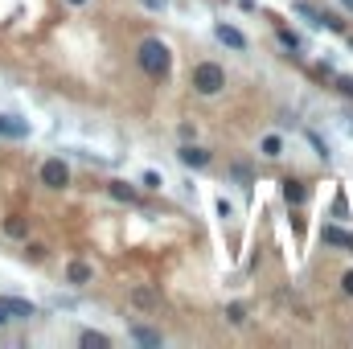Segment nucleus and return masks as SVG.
Instances as JSON below:
<instances>
[{
  "mask_svg": "<svg viewBox=\"0 0 353 349\" xmlns=\"http://www.w3.org/2000/svg\"><path fill=\"white\" fill-rule=\"evenodd\" d=\"M140 70L144 74H152V78H165L169 74V66H173V53H169V45L165 41H156V37H148V41H140Z\"/></svg>",
  "mask_w": 353,
  "mask_h": 349,
  "instance_id": "f257e3e1",
  "label": "nucleus"
},
{
  "mask_svg": "<svg viewBox=\"0 0 353 349\" xmlns=\"http://www.w3.org/2000/svg\"><path fill=\"white\" fill-rule=\"evenodd\" d=\"M226 86V70L218 62H197L193 66V91L197 95H218Z\"/></svg>",
  "mask_w": 353,
  "mask_h": 349,
  "instance_id": "f03ea898",
  "label": "nucleus"
},
{
  "mask_svg": "<svg viewBox=\"0 0 353 349\" xmlns=\"http://www.w3.org/2000/svg\"><path fill=\"white\" fill-rule=\"evenodd\" d=\"M292 8H296L300 16H308V25H317V29H333V33L341 29V21H337L333 12H325V8H317V4H308V0H296Z\"/></svg>",
  "mask_w": 353,
  "mask_h": 349,
  "instance_id": "7ed1b4c3",
  "label": "nucleus"
},
{
  "mask_svg": "<svg viewBox=\"0 0 353 349\" xmlns=\"http://www.w3.org/2000/svg\"><path fill=\"white\" fill-rule=\"evenodd\" d=\"M41 185H49V189H66V185H70V169H66V160H45V165H41Z\"/></svg>",
  "mask_w": 353,
  "mask_h": 349,
  "instance_id": "20e7f679",
  "label": "nucleus"
},
{
  "mask_svg": "<svg viewBox=\"0 0 353 349\" xmlns=\"http://www.w3.org/2000/svg\"><path fill=\"white\" fill-rule=\"evenodd\" d=\"M177 160H181L185 169H206V165H210V152H206V148H193V144H181V148H177Z\"/></svg>",
  "mask_w": 353,
  "mask_h": 349,
  "instance_id": "39448f33",
  "label": "nucleus"
},
{
  "mask_svg": "<svg viewBox=\"0 0 353 349\" xmlns=\"http://www.w3.org/2000/svg\"><path fill=\"white\" fill-rule=\"evenodd\" d=\"M321 239H325L329 247H341V251H353V234H350V230H341V226H325V230H321Z\"/></svg>",
  "mask_w": 353,
  "mask_h": 349,
  "instance_id": "423d86ee",
  "label": "nucleus"
},
{
  "mask_svg": "<svg viewBox=\"0 0 353 349\" xmlns=\"http://www.w3.org/2000/svg\"><path fill=\"white\" fill-rule=\"evenodd\" d=\"M214 37H218L222 45H230V49H247V37H243L234 25H218V29H214Z\"/></svg>",
  "mask_w": 353,
  "mask_h": 349,
  "instance_id": "0eeeda50",
  "label": "nucleus"
},
{
  "mask_svg": "<svg viewBox=\"0 0 353 349\" xmlns=\"http://www.w3.org/2000/svg\"><path fill=\"white\" fill-rule=\"evenodd\" d=\"M0 309H4L8 317H37V309H33L29 300H21V296H4V300H0Z\"/></svg>",
  "mask_w": 353,
  "mask_h": 349,
  "instance_id": "6e6552de",
  "label": "nucleus"
},
{
  "mask_svg": "<svg viewBox=\"0 0 353 349\" xmlns=\"http://www.w3.org/2000/svg\"><path fill=\"white\" fill-rule=\"evenodd\" d=\"M304 197H308V189H304V181H284V202L288 206H304Z\"/></svg>",
  "mask_w": 353,
  "mask_h": 349,
  "instance_id": "1a4fd4ad",
  "label": "nucleus"
},
{
  "mask_svg": "<svg viewBox=\"0 0 353 349\" xmlns=\"http://www.w3.org/2000/svg\"><path fill=\"white\" fill-rule=\"evenodd\" d=\"M107 189H111V197H119V202H140V193H136L127 181H111Z\"/></svg>",
  "mask_w": 353,
  "mask_h": 349,
  "instance_id": "9d476101",
  "label": "nucleus"
},
{
  "mask_svg": "<svg viewBox=\"0 0 353 349\" xmlns=\"http://www.w3.org/2000/svg\"><path fill=\"white\" fill-rule=\"evenodd\" d=\"M66 276H70V284H86V280H90V267H86V263H70Z\"/></svg>",
  "mask_w": 353,
  "mask_h": 349,
  "instance_id": "9b49d317",
  "label": "nucleus"
},
{
  "mask_svg": "<svg viewBox=\"0 0 353 349\" xmlns=\"http://www.w3.org/2000/svg\"><path fill=\"white\" fill-rule=\"evenodd\" d=\"M132 337H136L140 346H160V333H152V329H144V325H136V329H132Z\"/></svg>",
  "mask_w": 353,
  "mask_h": 349,
  "instance_id": "f8f14e48",
  "label": "nucleus"
},
{
  "mask_svg": "<svg viewBox=\"0 0 353 349\" xmlns=\"http://www.w3.org/2000/svg\"><path fill=\"white\" fill-rule=\"evenodd\" d=\"M0 132H4V136H25L29 128H25V123H16V119H8V115H0Z\"/></svg>",
  "mask_w": 353,
  "mask_h": 349,
  "instance_id": "ddd939ff",
  "label": "nucleus"
},
{
  "mask_svg": "<svg viewBox=\"0 0 353 349\" xmlns=\"http://www.w3.org/2000/svg\"><path fill=\"white\" fill-rule=\"evenodd\" d=\"M280 152H284V140H280V136H267V140H263V156H271V160H276Z\"/></svg>",
  "mask_w": 353,
  "mask_h": 349,
  "instance_id": "4468645a",
  "label": "nucleus"
},
{
  "mask_svg": "<svg viewBox=\"0 0 353 349\" xmlns=\"http://www.w3.org/2000/svg\"><path fill=\"white\" fill-rule=\"evenodd\" d=\"M82 346L86 349H107V337H103V333H82Z\"/></svg>",
  "mask_w": 353,
  "mask_h": 349,
  "instance_id": "2eb2a0df",
  "label": "nucleus"
},
{
  "mask_svg": "<svg viewBox=\"0 0 353 349\" xmlns=\"http://www.w3.org/2000/svg\"><path fill=\"white\" fill-rule=\"evenodd\" d=\"M308 140H313V148H317V152H321V156H325V160H329V156H333V152H329V144H325V140H321V136H317V132H308Z\"/></svg>",
  "mask_w": 353,
  "mask_h": 349,
  "instance_id": "dca6fc26",
  "label": "nucleus"
},
{
  "mask_svg": "<svg viewBox=\"0 0 353 349\" xmlns=\"http://www.w3.org/2000/svg\"><path fill=\"white\" fill-rule=\"evenodd\" d=\"M4 234H12V239H21V234H25V222H16V218H8V222H4Z\"/></svg>",
  "mask_w": 353,
  "mask_h": 349,
  "instance_id": "f3484780",
  "label": "nucleus"
},
{
  "mask_svg": "<svg viewBox=\"0 0 353 349\" xmlns=\"http://www.w3.org/2000/svg\"><path fill=\"white\" fill-rule=\"evenodd\" d=\"M136 304H156V292H148V288H136V296H132Z\"/></svg>",
  "mask_w": 353,
  "mask_h": 349,
  "instance_id": "a211bd4d",
  "label": "nucleus"
},
{
  "mask_svg": "<svg viewBox=\"0 0 353 349\" xmlns=\"http://www.w3.org/2000/svg\"><path fill=\"white\" fill-rule=\"evenodd\" d=\"M280 41H284V45H292V49H300V37H296V33H288V29L280 33Z\"/></svg>",
  "mask_w": 353,
  "mask_h": 349,
  "instance_id": "6ab92c4d",
  "label": "nucleus"
},
{
  "mask_svg": "<svg viewBox=\"0 0 353 349\" xmlns=\"http://www.w3.org/2000/svg\"><path fill=\"white\" fill-rule=\"evenodd\" d=\"M230 321H234V325H243V321H247V317H243V304H230Z\"/></svg>",
  "mask_w": 353,
  "mask_h": 349,
  "instance_id": "aec40b11",
  "label": "nucleus"
},
{
  "mask_svg": "<svg viewBox=\"0 0 353 349\" xmlns=\"http://www.w3.org/2000/svg\"><path fill=\"white\" fill-rule=\"evenodd\" d=\"M341 292H345V296H353V272H345V280H341Z\"/></svg>",
  "mask_w": 353,
  "mask_h": 349,
  "instance_id": "412c9836",
  "label": "nucleus"
},
{
  "mask_svg": "<svg viewBox=\"0 0 353 349\" xmlns=\"http://www.w3.org/2000/svg\"><path fill=\"white\" fill-rule=\"evenodd\" d=\"M341 91H345V95H353V78H341Z\"/></svg>",
  "mask_w": 353,
  "mask_h": 349,
  "instance_id": "4be33fe9",
  "label": "nucleus"
},
{
  "mask_svg": "<svg viewBox=\"0 0 353 349\" xmlns=\"http://www.w3.org/2000/svg\"><path fill=\"white\" fill-rule=\"evenodd\" d=\"M144 4H148V8H165V0H144Z\"/></svg>",
  "mask_w": 353,
  "mask_h": 349,
  "instance_id": "5701e85b",
  "label": "nucleus"
},
{
  "mask_svg": "<svg viewBox=\"0 0 353 349\" xmlns=\"http://www.w3.org/2000/svg\"><path fill=\"white\" fill-rule=\"evenodd\" d=\"M4 321H8V313H4V309H0V325H4Z\"/></svg>",
  "mask_w": 353,
  "mask_h": 349,
  "instance_id": "b1692460",
  "label": "nucleus"
},
{
  "mask_svg": "<svg viewBox=\"0 0 353 349\" xmlns=\"http://www.w3.org/2000/svg\"><path fill=\"white\" fill-rule=\"evenodd\" d=\"M341 4H345V8H350V12H353V0H341Z\"/></svg>",
  "mask_w": 353,
  "mask_h": 349,
  "instance_id": "393cba45",
  "label": "nucleus"
},
{
  "mask_svg": "<svg viewBox=\"0 0 353 349\" xmlns=\"http://www.w3.org/2000/svg\"><path fill=\"white\" fill-rule=\"evenodd\" d=\"M70 4H86V0H70Z\"/></svg>",
  "mask_w": 353,
  "mask_h": 349,
  "instance_id": "a878e982",
  "label": "nucleus"
},
{
  "mask_svg": "<svg viewBox=\"0 0 353 349\" xmlns=\"http://www.w3.org/2000/svg\"><path fill=\"white\" fill-rule=\"evenodd\" d=\"M350 49H353V37H350Z\"/></svg>",
  "mask_w": 353,
  "mask_h": 349,
  "instance_id": "bb28decb",
  "label": "nucleus"
}]
</instances>
